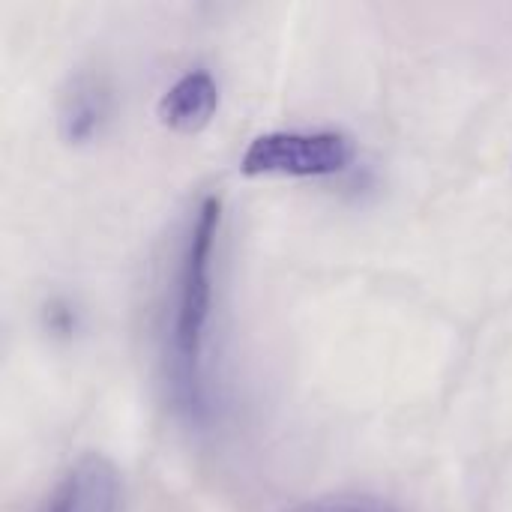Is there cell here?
<instances>
[{
  "label": "cell",
  "mask_w": 512,
  "mask_h": 512,
  "mask_svg": "<svg viewBox=\"0 0 512 512\" xmlns=\"http://www.w3.org/2000/svg\"><path fill=\"white\" fill-rule=\"evenodd\" d=\"M120 504V474L99 456L87 453L75 459L66 474L51 486L39 512H117Z\"/></svg>",
  "instance_id": "3957f363"
},
{
  "label": "cell",
  "mask_w": 512,
  "mask_h": 512,
  "mask_svg": "<svg viewBox=\"0 0 512 512\" xmlns=\"http://www.w3.org/2000/svg\"><path fill=\"white\" fill-rule=\"evenodd\" d=\"M219 225L222 201L210 195L195 210L180 249L165 333V372L171 384V399L180 414L195 423H204L210 411L207 336L213 318V258Z\"/></svg>",
  "instance_id": "6da1fadb"
},
{
  "label": "cell",
  "mask_w": 512,
  "mask_h": 512,
  "mask_svg": "<svg viewBox=\"0 0 512 512\" xmlns=\"http://www.w3.org/2000/svg\"><path fill=\"white\" fill-rule=\"evenodd\" d=\"M111 117V87L99 75H78L60 96L57 129L60 138L72 147L90 144L102 135Z\"/></svg>",
  "instance_id": "5b68a950"
},
{
  "label": "cell",
  "mask_w": 512,
  "mask_h": 512,
  "mask_svg": "<svg viewBox=\"0 0 512 512\" xmlns=\"http://www.w3.org/2000/svg\"><path fill=\"white\" fill-rule=\"evenodd\" d=\"M354 162V141L336 129L318 132H264L258 135L243 159L246 177H333L348 171Z\"/></svg>",
  "instance_id": "7a4b0ae2"
},
{
  "label": "cell",
  "mask_w": 512,
  "mask_h": 512,
  "mask_svg": "<svg viewBox=\"0 0 512 512\" xmlns=\"http://www.w3.org/2000/svg\"><path fill=\"white\" fill-rule=\"evenodd\" d=\"M219 108V84L210 69L198 66L180 75L159 99V120L177 135H195L210 126Z\"/></svg>",
  "instance_id": "277c9868"
},
{
  "label": "cell",
  "mask_w": 512,
  "mask_h": 512,
  "mask_svg": "<svg viewBox=\"0 0 512 512\" xmlns=\"http://www.w3.org/2000/svg\"><path fill=\"white\" fill-rule=\"evenodd\" d=\"M282 512H384L381 507L369 504V501H354V498H321V501H309V504H297L291 510Z\"/></svg>",
  "instance_id": "8992f818"
}]
</instances>
